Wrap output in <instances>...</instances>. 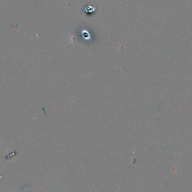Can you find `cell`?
<instances>
[]
</instances>
